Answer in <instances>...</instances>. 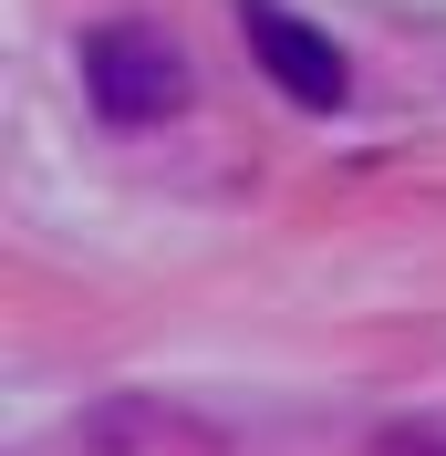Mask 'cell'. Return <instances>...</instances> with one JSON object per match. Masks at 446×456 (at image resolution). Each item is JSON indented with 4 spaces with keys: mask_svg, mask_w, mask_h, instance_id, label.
Wrapping results in <instances>:
<instances>
[{
    "mask_svg": "<svg viewBox=\"0 0 446 456\" xmlns=\"http://www.w3.org/2000/svg\"><path fill=\"white\" fill-rule=\"evenodd\" d=\"M239 31H250L260 73H270L291 104H343V94H353L343 42H333V31H311L301 11H280V0H239Z\"/></svg>",
    "mask_w": 446,
    "mask_h": 456,
    "instance_id": "obj_2",
    "label": "cell"
},
{
    "mask_svg": "<svg viewBox=\"0 0 446 456\" xmlns=\"http://www.w3.org/2000/svg\"><path fill=\"white\" fill-rule=\"evenodd\" d=\"M84 94H94L104 125H156V114L187 104V53L145 21H104L84 42Z\"/></svg>",
    "mask_w": 446,
    "mask_h": 456,
    "instance_id": "obj_1",
    "label": "cell"
}]
</instances>
